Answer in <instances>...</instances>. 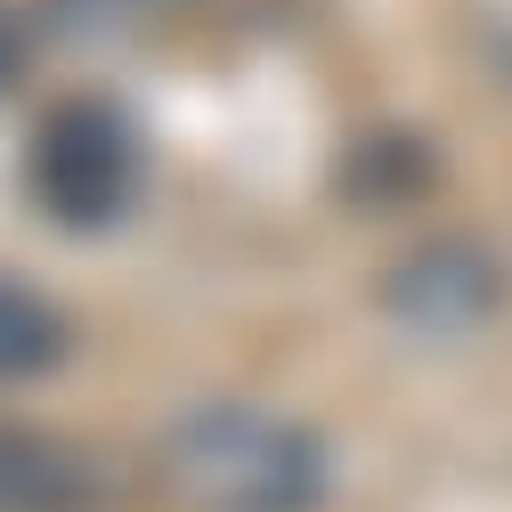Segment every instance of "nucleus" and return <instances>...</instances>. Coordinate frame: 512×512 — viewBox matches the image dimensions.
I'll use <instances>...</instances> for the list:
<instances>
[{"instance_id": "nucleus-1", "label": "nucleus", "mask_w": 512, "mask_h": 512, "mask_svg": "<svg viewBox=\"0 0 512 512\" xmlns=\"http://www.w3.org/2000/svg\"><path fill=\"white\" fill-rule=\"evenodd\" d=\"M155 488L171 512H317L326 496V447L309 423L277 407L212 399L163 423Z\"/></svg>"}, {"instance_id": "nucleus-5", "label": "nucleus", "mask_w": 512, "mask_h": 512, "mask_svg": "<svg viewBox=\"0 0 512 512\" xmlns=\"http://www.w3.org/2000/svg\"><path fill=\"white\" fill-rule=\"evenodd\" d=\"M66 350H74V317L25 277H0V382H33L66 366Z\"/></svg>"}, {"instance_id": "nucleus-6", "label": "nucleus", "mask_w": 512, "mask_h": 512, "mask_svg": "<svg viewBox=\"0 0 512 512\" xmlns=\"http://www.w3.org/2000/svg\"><path fill=\"white\" fill-rule=\"evenodd\" d=\"M57 33H131L147 9H163V0H41Z\"/></svg>"}, {"instance_id": "nucleus-3", "label": "nucleus", "mask_w": 512, "mask_h": 512, "mask_svg": "<svg viewBox=\"0 0 512 512\" xmlns=\"http://www.w3.org/2000/svg\"><path fill=\"white\" fill-rule=\"evenodd\" d=\"M0 512H106V472L66 431L0 423Z\"/></svg>"}, {"instance_id": "nucleus-7", "label": "nucleus", "mask_w": 512, "mask_h": 512, "mask_svg": "<svg viewBox=\"0 0 512 512\" xmlns=\"http://www.w3.org/2000/svg\"><path fill=\"white\" fill-rule=\"evenodd\" d=\"M17 66H25V49H17V25H9V17H0V90H9V82H17Z\"/></svg>"}, {"instance_id": "nucleus-2", "label": "nucleus", "mask_w": 512, "mask_h": 512, "mask_svg": "<svg viewBox=\"0 0 512 512\" xmlns=\"http://www.w3.org/2000/svg\"><path fill=\"white\" fill-rule=\"evenodd\" d=\"M139 179H147V139H139L131 106H114L98 90L57 98L33 122V139H25V196H33V212L57 220V228H74V236L114 228L139 204Z\"/></svg>"}, {"instance_id": "nucleus-4", "label": "nucleus", "mask_w": 512, "mask_h": 512, "mask_svg": "<svg viewBox=\"0 0 512 512\" xmlns=\"http://www.w3.org/2000/svg\"><path fill=\"white\" fill-rule=\"evenodd\" d=\"M382 293H391V309L415 317V326H472L496 301V269L480 261V244H431Z\"/></svg>"}]
</instances>
